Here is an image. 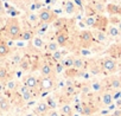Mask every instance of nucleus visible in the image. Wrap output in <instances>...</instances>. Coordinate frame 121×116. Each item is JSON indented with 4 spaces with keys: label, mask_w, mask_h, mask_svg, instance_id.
<instances>
[{
    "label": "nucleus",
    "mask_w": 121,
    "mask_h": 116,
    "mask_svg": "<svg viewBox=\"0 0 121 116\" xmlns=\"http://www.w3.org/2000/svg\"><path fill=\"white\" fill-rule=\"evenodd\" d=\"M96 18L95 17H93V16H90V17H87V19H86V24L88 25V26H90V27H94V26H96Z\"/></svg>",
    "instance_id": "nucleus-25"
},
{
    "label": "nucleus",
    "mask_w": 121,
    "mask_h": 116,
    "mask_svg": "<svg viewBox=\"0 0 121 116\" xmlns=\"http://www.w3.org/2000/svg\"><path fill=\"white\" fill-rule=\"evenodd\" d=\"M40 74H42L44 77L50 76V75L52 74V68H51V65H50L49 63H44V64L42 65V68H40Z\"/></svg>",
    "instance_id": "nucleus-10"
},
{
    "label": "nucleus",
    "mask_w": 121,
    "mask_h": 116,
    "mask_svg": "<svg viewBox=\"0 0 121 116\" xmlns=\"http://www.w3.org/2000/svg\"><path fill=\"white\" fill-rule=\"evenodd\" d=\"M110 87L113 89H120L121 88V79L120 78H114L110 82Z\"/></svg>",
    "instance_id": "nucleus-26"
},
{
    "label": "nucleus",
    "mask_w": 121,
    "mask_h": 116,
    "mask_svg": "<svg viewBox=\"0 0 121 116\" xmlns=\"http://www.w3.org/2000/svg\"><path fill=\"white\" fill-rule=\"evenodd\" d=\"M113 95L110 94V92H106V94H103V96H102V102H103V104L104 105H109V104H112L113 103Z\"/></svg>",
    "instance_id": "nucleus-14"
},
{
    "label": "nucleus",
    "mask_w": 121,
    "mask_h": 116,
    "mask_svg": "<svg viewBox=\"0 0 121 116\" xmlns=\"http://www.w3.org/2000/svg\"><path fill=\"white\" fill-rule=\"evenodd\" d=\"M62 57H63L62 52H59L58 50H57V51H55V52H52V58H53V61H56V62L62 61Z\"/></svg>",
    "instance_id": "nucleus-30"
},
{
    "label": "nucleus",
    "mask_w": 121,
    "mask_h": 116,
    "mask_svg": "<svg viewBox=\"0 0 121 116\" xmlns=\"http://www.w3.org/2000/svg\"><path fill=\"white\" fill-rule=\"evenodd\" d=\"M89 116H91V115H89Z\"/></svg>",
    "instance_id": "nucleus-52"
},
{
    "label": "nucleus",
    "mask_w": 121,
    "mask_h": 116,
    "mask_svg": "<svg viewBox=\"0 0 121 116\" xmlns=\"http://www.w3.org/2000/svg\"><path fill=\"white\" fill-rule=\"evenodd\" d=\"M117 27H119V30H120V31H121V21H120V23H119V24H117Z\"/></svg>",
    "instance_id": "nucleus-48"
},
{
    "label": "nucleus",
    "mask_w": 121,
    "mask_h": 116,
    "mask_svg": "<svg viewBox=\"0 0 121 116\" xmlns=\"http://www.w3.org/2000/svg\"><path fill=\"white\" fill-rule=\"evenodd\" d=\"M63 70H64V65H63L62 63L56 64V74H62Z\"/></svg>",
    "instance_id": "nucleus-34"
},
{
    "label": "nucleus",
    "mask_w": 121,
    "mask_h": 116,
    "mask_svg": "<svg viewBox=\"0 0 121 116\" xmlns=\"http://www.w3.org/2000/svg\"><path fill=\"white\" fill-rule=\"evenodd\" d=\"M26 116H33V114H27Z\"/></svg>",
    "instance_id": "nucleus-49"
},
{
    "label": "nucleus",
    "mask_w": 121,
    "mask_h": 116,
    "mask_svg": "<svg viewBox=\"0 0 121 116\" xmlns=\"http://www.w3.org/2000/svg\"><path fill=\"white\" fill-rule=\"evenodd\" d=\"M0 13H4V7H3L1 3H0Z\"/></svg>",
    "instance_id": "nucleus-46"
},
{
    "label": "nucleus",
    "mask_w": 121,
    "mask_h": 116,
    "mask_svg": "<svg viewBox=\"0 0 121 116\" xmlns=\"http://www.w3.org/2000/svg\"><path fill=\"white\" fill-rule=\"evenodd\" d=\"M3 89H4V87H3V84H1V83H0V92L3 91Z\"/></svg>",
    "instance_id": "nucleus-47"
},
{
    "label": "nucleus",
    "mask_w": 121,
    "mask_h": 116,
    "mask_svg": "<svg viewBox=\"0 0 121 116\" xmlns=\"http://www.w3.org/2000/svg\"><path fill=\"white\" fill-rule=\"evenodd\" d=\"M9 108H10L9 101H7L5 97H1V96H0V109L4 110V111H6V110H9Z\"/></svg>",
    "instance_id": "nucleus-16"
},
{
    "label": "nucleus",
    "mask_w": 121,
    "mask_h": 116,
    "mask_svg": "<svg viewBox=\"0 0 121 116\" xmlns=\"http://www.w3.org/2000/svg\"><path fill=\"white\" fill-rule=\"evenodd\" d=\"M76 116H77V115H76Z\"/></svg>",
    "instance_id": "nucleus-54"
},
{
    "label": "nucleus",
    "mask_w": 121,
    "mask_h": 116,
    "mask_svg": "<svg viewBox=\"0 0 121 116\" xmlns=\"http://www.w3.org/2000/svg\"><path fill=\"white\" fill-rule=\"evenodd\" d=\"M48 50L49 51H51V52H55V51H57L58 50V47H59V44L57 43V41H50L49 44H48Z\"/></svg>",
    "instance_id": "nucleus-23"
},
{
    "label": "nucleus",
    "mask_w": 121,
    "mask_h": 116,
    "mask_svg": "<svg viewBox=\"0 0 121 116\" xmlns=\"http://www.w3.org/2000/svg\"><path fill=\"white\" fill-rule=\"evenodd\" d=\"M60 111H62V114L65 115V116H70L73 109H71V107L69 104H64V105H62V108H60Z\"/></svg>",
    "instance_id": "nucleus-19"
},
{
    "label": "nucleus",
    "mask_w": 121,
    "mask_h": 116,
    "mask_svg": "<svg viewBox=\"0 0 121 116\" xmlns=\"http://www.w3.org/2000/svg\"><path fill=\"white\" fill-rule=\"evenodd\" d=\"M0 25H1V18H0Z\"/></svg>",
    "instance_id": "nucleus-50"
},
{
    "label": "nucleus",
    "mask_w": 121,
    "mask_h": 116,
    "mask_svg": "<svg viewBox=\"0 0 121 116\" xmlns=\"http://www.w3.org/2000/svg\"><path fill=\"white\" fill-rule=\"evenodd\" d=\"M93 37H94V34L91 32H89V31H82L80 33V39L84 44V46H87V44H90L91 43Z\"/></svg>",
    "instance_id": "nucleus-4"
},
{
    "label": "nucleus",
    "mask_w": 121,
    "mask_h": 116,
    "mask_svg": "<svg viewBox=\"0 0 121 116\" xmlns=\"http://www.w3.org/2000/svg\"><path fill=\"white\" fill-rule=\"evenodd\" d=\"M19 65L23 70H29L30 69V61L27 59V58H23V59L20 61V63H19Z\"/></svg>",
    "instance_id": "nucleus-24"
},
{
    "label": "nucleus",
    "mask_w": 121,
    "mask_h": 116,
    "mask_svg": "<svg viewBox=\"0 0 121 116\" xmlns=\"http://www.w3.org/2000/svg\"><path fill=\"white\" fill-rule=\"evenodd\" d=\"M99 72H100V70H99L97 68H95V69H91V72H90V74H91V75H97Z\"/></svg>",
    "instance_id": "nucleus-42"
},
{
    "label": "nucleus",
    "mask_w": 121,
    "mask_h": 116,
    "mask_svg": "<svg viewBox=\"0 0 121 116\" xmlns=\"http://www.w3.org/2000/svg\"><path fill=\"white\" fill-rule=\"evenodd\" d=\"M10 53V47L6 43L0 41V57H5Z\"/></svg>",
    "instance_id": "nucleus-12"
},
{
    "label": "nucleus",
    "mask_w": 121,
    "mask_h": 116,
    "mask_svg": "<svg viewBox=\"0 0 121 116\" xmlns=\"http://www.w3.org/2000/svg\"><path fill=\"white\" fill-rule=\"evenodd\" d=\"M48 27H49V24L48 23H42L38 25V33H45L48 31Z\"/></svg>",
    "instance_id": "nucleus-28"
},
{
    "label": "nucleus",
    "mask_w": 121,
    "mask_h": 116,
    "mask_svg": "<svg viewBox=\"0 0 121 116\" xmlns=\"http://www.w3.org/2000/svg\"><path fill=\"white\" fill-rule=\"evenodd\" d=\"M60 63L64 65V68H74V58H65Z\"/></svg>",
    "instance_id": "nucleus-22"
},
{
    "label": "nucleus",
    "mask_w": 121,
    "mask_h": 116,
    "mask_svg": "<svg viewBox=\"0 0 121 116\" xmlns=\"http://www.w3.org/2000/svg\"><path fill=\"white\" fill-rule=\"evenodd\" d=\"M6 32L11 39H19L22 36L20 24L17 18H10L6 23Z\"/></svg>",
    "instance_id": "nucleus-1"
},
{
    "label": "nucleus",
    "mask_w": 121,
    "mask_h": 116,
    "mask_svg": "<svg viewBox=\"0 0 121 116\" xmlns=\"http://www.w3.org/2000/svg\"><path fill=\"white\" fill-rule=\"evenodd\" d=\"M88 91H89V88H88V87H84V88H83V92H84V94H88Z\"/></svg>",
    "instance_id": "nucleus-44"
},
{
    "label": "nucleus",
    "mask_w": 121,
    "mask_h": 116,
    "mask_svg": "<svg viewBox=\"0 0 121 116\" xmlns=\"http://www.w3.org/2000/svg\"><path fill=\"white\" fill-rule=\"evenodd\" d=\"M49 104H48V102H39L38 103V105H37V109H36V111L38 112V114H45L48 110H49Z\"/></svg>",
    "instance_id": "nucleus-11"
},
{
    "label": "nucleus",
    "mask_w": 121,
    "mask_h": 116,
    "mask_svg": "<svg viewBox=\"0 0 121 116\" xmlns=\"http://www.w3.org/2000/svg\"><path fill=\"white\" fill-rule=\"evenodd\" d=\"M32 45H33L36 49H42V47L44 46V41H43V39H42L40 37L36 36V37L32 38Z\"/></svg>",
    "instance_id": "nucleus-13"
},
{
    "label": "nucleus",
    "mask_w": 121,
    "mask_h": 116,
    "mask_svg": "<svg viewBox=\"0 0 121 116\" xmlns=\"http://www.w3.org/2000/svg\"><path fill=\"white\" fill-rule=\"evenodd\" d=\"M53 87V82L51 78H49V76L44 77L42 81H40V88L43 90H50L51 88Z\"/></svg>",
    "instance_id": "nucleus-7"
},
{
    "label": "nucleus",
    "mask_w": 121,
    "mask_h": 116,
    "mask_svg": "<svg viewBox=\"0 0 121 116\" xmlns=\"http://www.w3.org/2000/svg\"><path fill=\"white\" fill-rule=\"evenodd\" d=\"M31 90L32 89H30L29 87H26L25 84H24V87L20 88V94H22L24 101H30L31 99V97H32V91Z\"/></svg>",
    "instance_id": "nucleus-6"
},
{
    "label": "nucleus",
    "mask_w": 121,
    "mask_h": 116,
    "mask_svg": "<svg viewBox=\"0 0 121 116\" xmlns=\"http://www.w3.org/2000/svg\"><path fill=\"white\" fill-rule=\"evenodd\" d=\"M67 94H68V95H74V94H75V88H74L73 85H68V88H67Z\"/></svg>",
    "instance_id": "nucleus-35"
},
{
    "label": "nucleus",
    "mask_w": 121,
    "mask_h": 116,
    "mask_svg": "<svg viewBox=\"0 0 121 116\" xmlns=\"http://www.w3.org/2000/svg\"><path fill=\"white\" fill-rule=\"evenodd\" d=\"M94 112V108L90 107V105H83L82 107V110H81V114L84 115V116H89Z\"/></svg>",
    "instance_id": "nucleus-15"
},
{
    "label": "nucleus",
    "mask_w": 121,
    "mask_h": 116,
    "mask_svg": "<svg viewBox=\"0 0 121 116\" xmlns=\"http://www.w3.org/2000/svg\"><path fill=\"white\" fill-rule=\"evenodd\" d=\"M119 97H121V92H120V91H116V92L113 95V98H114V99H117Z\"/></svg>",
    "instance_id": "nucleus-40"
},
{
    "label": "nucleus",
    "mask_w": 121,
    "mask_h": 116,
    "mask_svg": "<svg viewBox=\"0 0 121 116\" xmlns=\"http://www.w3.org/2000/svg\"><path fill=\"white\" fill-rule=\"evenodd\" d=\"M91 89H93L94 91H100V90H101V84H100V82H94V83H91Z\"/></svg>",
    "instance_id": "nucleus-33"
},
{
    "label": "nucleus",
    "mask_w": 121,
    "mask_h": 116,
    "mask_svg": "<svg viewBox=\"0 0 121 116\" xmlns=\"http://www.w3.org/2000/svg\"><path fill=\"white\" fill-rule=\"evenodd\" d=\"M50 116H59V114H58V111L53 110V111H51V112H50Z\"/></svg>",
    "instance_id": "nucleus-43"
},
{
    "label": "nucleus",
    "mask_w": 121,
    "mask_h": 116,
    "mask_svg": "<svg viewBox=\"0 0 121 116\" xmlns=\"http://www.w3.org/2000/svg\"><path fill=\"white\" fill-rule=\"evenodd\" d=\"M93 34L99 41H104L106 40V34H104L103 31H95Z\"/></svg>",
    "instance_id": "nucleus-21"
},
{
    "label": "nucleus",
    "mask_w": 121,
    "mask_h": 116,
    "mask_svg": "<svg viewBox=\"0 0 121 116\" xmlns=\"http://www.w3.org/2000/svg\"><path fill=\"white\" fill-rule=\"evenodd\" d=\"M6 88H7L9 90H14V89L17 88V83H16L14 81H9V82L6 83Z\"/></svg>",
    "instance_id": "nucleus-32"
},
{
    "label": "nucleus",
    "mask_w": 121,
    "mask_h": 116,
    "mask_svg": "<svg viewBox=\"0 0 121 116\" xmlns=\"http://www.w3.org/2000/svg\"><path fill=\"white\" fill-rule=\"evenodd\" d=\"M38 79L35 77V76H29L26 79H25V85L26 87H29L30 89H35V88H37V85H38Z\"/></svg>",
    "instance_id": "nucleus-9"
},
{
    "label": "nucleus",
    "mask_w": 121,
    "mask_h": 116,
    "mask_svg": "<svg viewBox=\"0 0 121 116\" xmlns=\"http://www.w3.org/2000/svg\"><path fill=\"white\" fill-rule=\"evenodd\" d=\"M81 53H82L83 56H90V54H91V53H90V51H88V50H84V49L81 51Z\"/></svg>",
    "instance_id": "nucleus-39"
},
{
    "label": "nucleus",
    "mask_w": 121,
    "mask_h": 116,
    "mask_svg": "<svg viewBox=\"0 0 121 116\" xmlns=\"http://www.w3.org/2000/svg\"><path fill=\"white\" fill-rule=\"evenodd\" d=\"M64 12L67 14H74L76 12V5L73 0H67L64 4Z\"/></svg>",
    "instance_id": "nucleus-5"
},
{
    "label": "nucleus",
    "mask_w": 121,
    "mask_h": 116,
    "mask_svg": "<svg viewBox=\"0 0 121 116\" xmlns=\"http://www.w3.org/2000/svg\"><path fill=\"white\" fill-rule=\"evenodd\" d=\"M27 20L31 23V24H38V21H40L39 20V16L38 14H36V13H30L29 16H27Z\"/></svg>",
    "instance_id": "nucleus-17"
},
{
    "label": "nucleus",
    "mask_w": 121,
    "mask_h": 116,
    "mask_svg": "<svg viewBox=\"0 0 121 116\" xmlns=\"http://www.w3.org/2000/svg\"><path fill=\"white\" fill-rule=\"evenodd\" d=\"M0 116H1V115H0Z\"/></svg>",
    "instance_id": "nucleus-53"
},
{
    "label": "nucleus",
    "mask_w": 121,
    "mask_h": 116,
    "mask_svg": "<svg viewBox=\"0 0 121 116\" xmlns=\"http://www.w3.org/2000/svg\"><path fill=\"white\" fill-rule=\"evenodd\" d=\"M84 61L82 59V58H75L74 59V68L75 69H82L84 66Z\"/></svg>",
    "instance_id": "nucleus-20"
},
{
    "label": "nucleus",
    "mask_w": 121,
    "mask_h": 116,
    "mask_svg": "<svg viewBox=\"0 0 121 116\" xmlns=\"http://www.w3.org/2000/svg\"><path fill=\"white\" fill-rule=\"evenodd\" d=\"M38 16H39V20L42 23H48V24H51V23L55 21V19H57L56 14L51 10H46V8L45 10H42L38 13Z\"/></svg>",
    "instance_id": "nucleus-2"
},
{
    "label": "nucleus",
    "mask_w": 121,
    "mask_h": 116,
    "mask_svg": "<svg viewBox=\"0 0 121 116\" xmlns=\"http://www.w3.org/2000/svg\"><path fill=\"white\" fill-rule=\"evenodd\" d=\"M46 102H48V104H49V107H51V108H56V103H55V101L52 99V98H46Z\"/></svg>",
    "instance_id": "nucleus-36"
},
{
    "label": "nucleus",
    "mask_w": 121,
    "mask_h": 116,
    "mask_svg": "<svg viewBox=\"0 0 121 116\" xmlns=\"http://www.w3.org/2000/svg\"><path fill=\"white\" fill-rule=\"evenodd\" d=\"M101 65L108 72H114L116 70V62L113 59V58H109V57L104 58V59L102 61V63H101Z\"/></svg>",
    "instance_id": "nucleus-3"
},
{
    "label": "nucleus",
    "mask_w": 121,
    "mask_h": 116,
    "mask_svg": "<svg viewBox=\"0 0 121 116\" xmlns=\"http://www.w3.org/2000/svg\"><path fill=\"white\" fill-rule=\"evenodd\" d=\"M32 38H33V36H32V33H31L30 31L23 32L22 36H20V39H22V40H31Z\"/></svg>",
    "instance_id": "nucleus-29"
},
{
    "label": "nucleus",
    "mask_w": 121,
    "mask_h": 116,
    "mask_svg": "<svg viewBox=\"0 0 121 116\" xmlns=\"http://www.w3.org/2000/svg\"><path fill=\"white\" fill-rule=\"evenodd\" d=\"M113 116H121V109H115L113 110Z\"/></svg>",
    "instance_id": "nucleus-38"
},
{
    "label": "nucleus",
    "mask_w": 121,
    "mask_h": 116,
    "mask_svg": "<svg viewBox=\"0 0 121 116\" xmlns=\"http://www.w3.org/2000/svg\"><path fill=\"white\" fill-rule=\"evenodd\" d=\"M120 30H119V27L117 26H109V29H108V33H109V36H112V37H117L119 34H120Z\"/></svg>",
    "instance_id": "nucleus-18"
},
{
    "label": "nucleus",
    "mask_w": 121,
    "mask_h": 116,
    "mask_svg": "<svg viewBox=\"0 0 121 116\" xmlns=\"http://www.w3.org/2000/svg\"><path fill=\"white\" fill-rule=\"evenodd\" d=\"M116 107H117L116 104L112 103V104H109V105H108V110H115V108H116Z\"/></svg>",
    "instance_id": "nucleus-41"
},
{
    "label": "nucleus",
    "mask_w": 121,
    "mask_h": 116,
    "mask_svg": "<svg viewBox=\"0 0 121 116\" xmlns=\"http://www.w3.org/2000/svg\"><path fill=\"white\" fill-rule=\"evenodd\" d=\"M20 61H22V57H20L19 54H16V56H14V58H13V61H12V62H13L14 64H19V63H20Z\"/></svg>",
    "instance_id": "nucleus-37"
},
{
    "label": "nucleus",
    "mask_w": 121,
    "mask_h": 116,
    "mask_svg": "<svg viewBox=\"0 0 121 116\" xmlns=\"http://www.w3.org/2000/svg\"><path fill=\"white\" fill-rule=\"evenodd\" d=\"M116 105H117V107H120V105H121V99H119V98L116 99Z\"/></svg>",
    "instance_id": "nucleus-45"
},
{
    "label": "nucleus",
    "mask_w": 121,
    "mask_h": 116,
    "mask_svg": "<svg viewBox=\"0 0 121 116\" xmlns=\"http://www.w3.org/2000/svg\"><path fill=\"white\" fill-rule=\"evenodd\" d=\"M67 40H68V33H67L65 31H60V32L57 33L56 41L59 44V46H60V45H64V44L67 43Z\"/></svg>",
    "instance_id": "nucleus-8"
},
{
    "label": "nucleus",
    "mask_w": 121,
    "mask_h": 116,
    "mask_svg": "<svg viewBox=\"0 0 121 116\" xmlns=\"http://www.w3.org/2000/svg\"><path fill=\"white\" fill-rule=\"evenodd\" d=\"M112 116H113V115H112Z\"/></svg>",
    "instance_id": "nucleus-55"
},
{
    "label": "nucleus",
    "mask_w": 121,
    "mask_h": 116,
    "mask_svg": "<svg viewBox=\"0 0 121 116\" xmlns=\"http://www.w3.org/2000/svg\"><path fill=\"white\" fill-rule=\"evenodd\" d=\"M7 78V70L5 68H0V82Z\"/></svg>",
    "instance_id": "nucleus-31"
},
{
    "label": "nucleus",
    "mask_w": 121,
    "mask_h": 116,
    "mask_svg": "<svg viewBox=\"0 0 121 116\" xmlns=\"http://www.w3.org/2000/svg\"><path fill=\"white\" fill-rule=\"evenodd\" d=\"M95 1H101V0H95Z\"/></svg>",
    "instance_id": "nucleus-51"
},
{
    "label": "nucleus",
    "mask_w": 121,
    "mask_h": 116,
    "mask_svg": "<svg viewBox=\"0 0 121 116\" xmlns=\"http://www.w3.org/2000/svg\"><path fill=\"white\" fill-rule=\"evenodd\" d=\"M94 8L97 11V12H103L106 10V6L101 3V1H95L94 3Z\"/></svg>",
    "instance_id": "nucleus-27"
}]
</instances>
